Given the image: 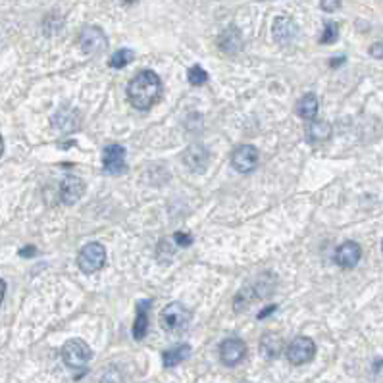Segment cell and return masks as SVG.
<instances>
[{
  "instance_id": "cell-1",
  "label": "cell",
  "mask_w": 383,
  "mask_h": 383,
  "mask_svg": "<svg viewBox=\"0 0 383 383\" xmlns=\"http://www.w3.org/2000/svg\"><path fill=\"white\" fill-rule=\"evenodd\" d=\"M162 80L152 70H143L127 85V100L135 110H151L162 97Z\"/></svg>"
},
{
  "instance_id": "cell-2",
  "label": "cell",
  "mask_w": 383,
  "mask_h": 383,
  "mask_svg": "<svg viewBox=\"0 0 383 383\" xmlns=\"http://www.w3.org/2000/svg\"><path fill=\"white\" fill-rule=\"evenodd\" d=\"M160 324L169 333H183L191 324V312L181 303H169L162 308Z\"/></svg>"
},
{
  "instance_id": "cell-3",
  "label": "cell",
  "mask_w": 383,
  "mask_h": 383,
  "mask_svg": "<svg viewBox=\"0 0 383 383\" xmlns=\"http://www.w3.org/2000/svg\"><path fill=\"white\" fill-rule=\"evenodd\" d=\"M91 358H93V348L83 339H70V341L64 343L62 360L70 370L85 368V366L89 364Z\"/></svg>"
},
{
  "instance_id": "cell-4",
  "label": "cell",
  "mask_w": 383,
  "mask_h": 383,
  "mask_svg": "<svg viewBox=\"0 0 383 383\" xmlns=\"http://www.w3.org/2000/svg\"><path fill=\"white\" fill-rule=\"evenodd\" d=\"M106 264V249L100 243H87L80 250L77 256V266L83 274H95L98 270H102Z\"/></svg>"
},
{
  "instance_id": "cell-5",
  "label": "cell",
  "mask_w": 383,
  "mask_h": 383,
  "mask_svg": "<svg viewBox=\"0 0 383 383\" xmlns=\"http://www.w3.org/2000/svg\"><path fill=\"white\" fill-rule=\"evenodd\" d=\"M80 48L89 56H98L108 48L106 33L97 26H87L80 33Z\"/></svg>"
},
{
  "instance_id": "cell-6",
  "label": "cell",
  "mask_w": 383,
  "mask_h": 383,
  "mask_svg": "<svg viewBox=\"0 0 383 383\" xmlns=\"http://www.w3.org/2000/svg\"><path fill=\"white\" fill-rule=\"evenodd\" d=\"M314 355H316V343L310 337H304V335L295 337L286 348L287 360L293 366L308 364L314 358Z\"/></svg>"
},
{
  "instance_id": "cell-7",
  "label": "cell",
  "mask_w": 383,
  "mask_h": 383,
  "mask_svg": "<svg viewBox=\"0 0 383 383\" xmlns=\"http://www.w3.org/2000/svg\"><path fill=\"white\" fill-rule=\"evenodd\" d=\"M102 168L106 176H122L127 166H125V149L122 144L112 143L104 147L102 151Z\"/></svg>"
},
{
  "instance_id": "cell-8",
  "label": "cell",
  "mask_w": 383,
  "mask_h": 383,
  "mask_svg": "<svg viewBox=\"0 0 383 383\" xmlns=\"http://www.w3.org/2000/svg\"><path fill=\"white\" fill-rule=\"evenodd\" d=\"M259 160L260 152L252 144H241L232 154L233 168L237 169L239 174H249V171H252V169L259 166Z\"/></svg>"
},
{
  "instance_id": "cell-9",
  "label": "cell",
  "mask_w": 383,
  "mask_h": 383,
  "mask_svg": "<svg viewBox=\"0 0 383 383\" xmlns=\"http://www.w3.org/2000/svg\"><path fill=\"white\" fill-rule=\"evenodd\" d=\"M245 357H247V345L243 339L230 337L220 345V360L223 366L233 368V366L241 364Z\"/></svg>"
},
{
  "instance_id": "cell-10",
  "label": "cell",
  "mask_w": 383,
  "mask_h": 383,
  "mask_svg": "<svg viewBox=\"0 0 383 383\" xmlns=\"http://www.w3.org/2000/svg\"><path fill=\"white\" fill-rule=\"evenodd\" d=\"M360 256H362L360 245L355 243V241H345L335 249L333 260H335L337 266L345 268V270H353L360 262Z\"/></svg>"
},
{
  "instance_id": "cell-11",
  "label": "cell",
  "mask_w": 383,
  "mask_h": 383,
  "mask_svg": "<svg viewBox=\"0 0 383 383\" xmlns=\"http://www.w3.org/2000/svg\"><path fill=\"white\" fill-rule=\"evenodd\" d=\"M183 164L187 166L191 171H205L208 168V164H210V152L206 147L198 143L189 144L185 152H183Z\"/></svg>"
},
{
  "instance_id": "cell-12",
  "label": "cell",
  "mask_w": 383,
  "mask_h": 383,
  "mask_svg": "<svg viewBox=\"0 0 383 383\" xmlns=\"http://www.w3.org/2000/svg\"><path fill=\"white\" fill-rule=\"evenodd\" d=\"M272 35H274V41L279 43V45L291 43L295 37H297V24H295V19L289 18V16H279V18H276L274 26H272Z\"/></svg>"
},
{
  "instance_id": "cell-13",
  "label": "cell",
  "mask_w": 383,
  "mask_h": 383,
  "mask_svg": "<svg viewBox=\"0 0 383 383\" xmlns=\"http://www.w3.org/2000/svg\"><path fill=\"white\" fill-rule=\"evenodd\" d=\"M85 193V183L83 179L75 178V176H66L60 185V196H62L64 205H73L77 203Z\"/></svg>"
},
{
  "instance_id": "cell-14",
  "label": "cell",
  "mask_w": 383,
  "mask_h": 383,
  "mask_svg": "<svg viewBox=\"0 0 383 383\" xmlns=\"http://www.w3.org/2000/svg\"><path fill=\"white\" fill-rule=\"evenodd\" d=\"M53 125L62 133H72L80 127V114L70 106L60 108L53 116Z\"/></svg>"
},
{
  "instance_id": "cell-15",
  "label": "cell",
  "mask_w": 383,
  "mask_h": 383,
  "mask_svg": "<svg viewBox=\"0 0 383 383\" xmlns=\"http://www.w3.org/2000/svg\"><path fill=\"white\" fill-rule=\"evenodd\" d=\"M304 135L308 143H321L331 137V124L324 120H312L304 125Z\"/></svg>"
},
{
  "instance_id": "cell-16",
  "label": "cell",
  "mask_w": 383,
  "mask_h": 383,
  "mask_svg": "<svg viewBox=\"0 0 383 383\" xmlns=\"http://www.w3.org/2000/svg\"><path fill=\"white\" fill-rule=\"evenodd\" d=\"M152 301H141L137 304V318L133 324V337L137 341H143L149 333V310H151Z\"/></svg>"
},
{
  "instance_id": "cell-17",
  "label": "cell",
  "mask_w": 383,
  "mask_h": 383,
  "mask_svg": "<svg viewBox=\"0 0 383 383\" xmlns=\"http://www.w3.org/2000/svg\"><path fill=\"white\" fill-rule=\"evenodd\" d=\"M318 97L314 95V93H308V95H304L299 102H297V106H295V112H297V116L303 118L306 122H312L316 114H318Z\"/></svg>"
},
{
  "instance_id": "cell-18",
  "label": "cell",
  "mask_w": 383,
  "mask_h": 383,
  "mask_svg": "<svg viewBox=\"0 0 383 383\" xmlns=\"http://www.w3.org/2000/svg\"><path fill=\"white\" fill-rule=\"evenodd\" d=\"M191 355V347L185 345V343H181L178 347L169 348V351H164L162 353V362H164V368H176L181 362H185Z\"/></svg>"
},
{
  "instance_id": "cell-19",
  "label": "cell",
  "mask_w": 383,
  "mask_h": 383,
  "mask_svg": "<svg viewBox=\"0 0 383 383\" xmlns=\"http://www.w3.org/2000/svg\"><path fill=\"white\" fill-rule=\"evenodd\" d=\"M220 48H222L223 53L227 54H235L241 50V37L239 31L235 29V27H230L222 37H220Z\"/></svg>"
},
{
  "instance_id": "cell-20",
  "label": "cell",
  "mask_w": 383,
  "mask_h": 383,
  "mask_svg": "<svg viewBox=\"0 0 383 383\" xmlns=\"http://www.w3.org/2000/svg\"><path fill=\"white\" fill-rule=\"evenodd\" d=\"M281 339L274 335V333H268L266 337L262 339L260 348H262V355H266L268 358H277L281 355Z\"/></svg>"
},
{
  "instance_id": "cell-21",
  "label": "cell",
  "mask_w": 383,
  "mask_h": 383,
  "mask_svg": "<svg viewBox=\"0 0 383 383\" xmlns=\"http://www.w3.org/2000/svg\"><path fill=\"white\" fill-rule=\"evenodd\" d=\"M133 58L135 53L131 48H120V50H116V53L112 54L108 66H110L112 70H122V68H125L129 62H133Z\"/></svg>"
},
{
  "instance_id": "cell-22",
  "label": "cell",
  "mask_w": 383,
  "mask_h": 383,
  "mask_svg": "<svg viewBox=\"0 0 383 383\" xmlns=\"http://www.w3.org/2000/svg\"><path fill=\"white\" fill-rule=\"evenodd\" d=\"M339 39V24L337 21H328L324 26V33L320 37V45H331Z\"/></svg>"
},
{
  "instance_id": "cell-23",
  "label": "cell",
  "mask_w": 383,
  "mask_h": 383,
  "mask_svg": "<svg viewBox=\"0 0 383 383\" xmlns=\"http://www.w3.org/2000/svg\"><path fill=\"white\" fill-rule=\"evenodd\" d=\"M187 81L193 85V87H200L208 81V73L200 68V66H193L187 72Z\"/></svg>"
},
{
  "instance_id": "cell-24",
  "label": "cell",
  "mask_w": 383,
  "mask_h": 383,
  "mask_svg": "<svg viewBox=\"0 0 383 383\" xmlns=\"http://www.w3.org/2000/svg\"><path fill=\"white\" fill-rule=\"evenodd\" d=\"M174 241H176V245H179V247H191V245H193V235L183 232H176L174 233Z\"/></svg>"
},
{
  "instance_id": "cell-25",
  "label": "cell",
  "mask_w": 383,
  "mask_h": 383,
  "mask_svg": "<svg viewBox=\"0 0 383 383\" xmlns=\"http://www.w3.org/2000/svg\"><path fill=\"white\" fill-rule=\"evenodd\" d=\"M320 8L326 12H335L341 8V2H320Z\"/></svg>"
},
{
  "instance_id": "cell-26",
  "label": "cell",
  "mask_w": 383,
  "mask_h": 383,
  "mask_svg": "<svg viewBox=\"0 0 383 383\" xmlns=\"http://www.w3.org/2000/svg\"><path fill=\"white\" fill-rule=\"evenodd\" d=\"M33 254H37V249L33 247V245H29V247H26V249L19 250V256H33Z\"/></svg>"
},
{
  "instance_id": "cell-27",
  "label": "cell",
  "mask_w": 383,
  "mask_h": 383,
  "mask_svg": "<svg viewBox=\"0 0 383 383\" xmlns=\"http://www.w3.org/2000/svg\"><path fill=\"white\" fill-rule=\"evenodd\" d=\"M276 310H277L276 304H272V306H268L266 310H260V312H259V320H262V318H266V316H270L272 312H276Z\"/></svg>"
},
{
  "instance_id": "cell-28",
  "label": "cell",
  "mask_w": 383,
  "mask_h": 383,
  "mask_svg": "<svg viewBox=\"0 0 383 383\" xmlns=\"http://www.w3.org/2000/svg\"><path fill=\"white\" fill-rule=\"evenodd\" d=\"M372 56H375L377 60H382L383 54H382V43H375L374 48H372Z\"/></svg>"
},
{
  "instance_id": "cell-29",
  "label": "cell",
  "mask_w": 383,
  "mask_h": 383,
  "mask_svg": "<svg viewBox=\"0 0 383 383\" xmlns=\"http://www.w3.org/2000/svg\"><path fill=\"white\" fill-rule=\"evenodd\" d=\"M4 293H6V283H4V279H0V304H2Z\"/></svg>"
},
{
  "instance_id": "cell-30",
  "label": "cell",
  "mask_w": 383,
  "mask_h": 383,
  "mask_svg": "<svg viewBox=\"0 0 383 383\" xmlns=\"http://www.w3.org/2000/svg\"><path fill=\"white\" fill-rule=\"evenodd\" d=\"M345 62V58H333V62H331V68H337L339 64Z\"/></svg>"
},
{
  "instance_id": "cell-31",
  "label": "cell",
  "mask_w": 383,
  "mask_h": 383,
  "mask_svg": "<svg viewBox=\"0 0 383 383\" xmlns=\"http://www.w3.org/2000/svg\"><path fill=\"white\" fill-rule=\"evenodd\" d=\"M2 152H4V139H2V135H0V156H2Z\"/></svg>"
}]
</instances>
